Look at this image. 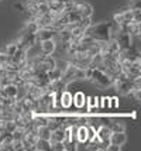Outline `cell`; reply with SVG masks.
<instances>
[{"label":"cell","mask_w":141,"mask_h":151,"mask_svg":"<svg viewBox=\"0 0 141 151\" xmlns=\"http://www.w3.org/2000/svg\"><path fill=\"white\" fill-rule=\"evenodd\" d=\"M34 150H40V151H45V150H51V143L49 140H44V138H38V141L34 145Z\"/></svg>","instance_id":"cell-12"},{"label":"cell","mask_w":141,"mask_h":151,"mask_svg":"<svg viewBox=\"0 0 141 151\" xmlns=\"http://www.w3.org/2000/svg\"><path fill=\"white\" fill-rule=\"evenodd\" d=\"M49 134H51V129L44 126V127H38V137L44 138V140H49Z\"/></svg>","instance_id":"cell-13"},{"label":"cell","mask_w":141,"mask_h":151,"mask_svg":"<svg viewBox=\"0 0 141 151\" xmlns=\"http://www.w3.org/2000/svg\"><path fill=\"white\" fill-rule=\"evenodd\" d=\"M78 24H79L82 28H85V30H86L87 27L92 24V17H81L79 21H78Z\"/></svg>","instance_id":"cell-16"},{"label":"cell","mask_w":141,"mask_h":151,"mask_svg":"<svg viewBox=\"0 0 141 151\" xmlns=\"http://www.w3.org/2000/svg\"><path fill=\"white\" fill-rule=\"evenodd\" d=\"M86 103V98H85V93L82 92H76L75 95H72V105L76 106L78 109H82Z\"/></svg>","instance_id":"cell-11"},{"label":"cell","mask_w":141,"mask_h":151,"mask_svg":"<svg viewBox=\"0 0 141 151\" xmlns=\"http://www.w3.org/2000/svg\"><path fill=\"white\" fill-rule=\"evenodd\" d=\"M72 10L76 12L81 17H92V14H93V6L86 1H74Z\"/></svg>","instance_id":"cell-5"},{"label":"cell","mask_w":141,"mask_h":151,"mask_svg":"<svg viewBox=\"0 0 141 151\" xmlns=\"http://www.w3.org/2000/svg\"><path fill=\"white\" fill-rule=\"evenodd\" d=\"M14 9H16V10H19V12H26V6H24L23 3H17V4H14Z\"/></svg>","instance_id":"cell-18"},{"label":"cell","mask_w":141,"mask_h":151,"mask_svg":"<svg viewBox=\"0 0 141 151\" xmlns=\"http://www.w3.org/2000/svg\"><path fill=\"white\" fill-rule=\"evenodd\" d=\"M85 34H87L90 38L99 42H106L113 35V21H100L96 24H90L86 28Z\"/></svg>","instance_id":"cell-1"},{"label":"cell","mask_w":141,"mask_h":151,"mask_svg":"<svg viewBox=\"0 0 141 151\" xmlns=\"http://www.w3.org/2000/svg\"><path fill=\"white\" fill-rule=\"evenodd\" d=\"M17 48H19V47H17V42H16V41H13V42H10V44H7V45H6V48L3 50V52H4V54H7L9 57H11V55H13V54L16 52V51H17Z\"/></svg>","instance_id":"cell-14"},{"label":"cell","mask_w":141,"mask_h":151,"mask_svg":"<svg viewBox=\"0 0 141 151\" xmlns=\"http://www.w3.org/2000/svg\"><path fill=\"white\" fill-rule=\"evenodd\" d=\"M112 38L117 42L120 51H123V50H126V48L133 45V37H131L128 33H126V31H120V30H119V31L113 33Z\"/></svg>","instance_id":"cell-4"},{"label":"cell","mask_w":141,"mask_h":151,"mask_svg":"<svg viewBox=\"0 0 141 151\" xmlns=\"http://www.w3.org/2000/svg\"><path fill=\"white\" fill-rule=\"evenodd\" d=\"M58 105L62 109H69L72 106V93L69 92L68 89L62 91V92L58 95Z\"/></svg>","instance_id":"cell-8"},{"label":"cell","mask_w":141,"mask_h":151,"mask_svg":"<svg viewBox=\"0 0 141 151\" xmlns=\"http://www.w3.org/2000/svg\"><path fill=\"white\" fill-rule=\"evenodd\" d=\"M51 150H54V151H65V145H64V141H58V143H51Z\"/></svg>","instance_id":"cell-17"},{"label":"cell","mask_w":141,"mask_h":151,"mask_svg":"<svg viewBox=\"0 0 141 151\" xmlns=\"http://www.w3.org/2000/svg\"><path fill=\"white\" fill-rule=\"evenodd\" d=\"M86 103H87V109H89V112H90V110H93V107H97V106H99V99L94 98V96H90V98H87Z\"/></svg>","instance_id":"cell-15"},{"label":"cell","mask_w":141,"mask_h":151,"mask_svg":"<svg viewBox=\"0 0 141 151\" xmlns=\"http://www.w3.org/2000/svg\"><path fill=\"white\" fill-rule=\"evenodd\" d=\"M112 134V130L109 129L106 124H100L97 129H96V136L100 141H109V137Z\"/></svg>","instance_id":"cell-9"},{"label":"cell","mask_w":141,"mask_h":151,"mask_svg":"<svg viewBox=\"0 0 141 151\" xmlns=\"http://www.w3.org/2000/svg\"><path fill=\"white\" fill-rule=\"evenodd\" d=\"M40 45V54L42 55H52L57 50L58 44L55 42L54 38H49V40H42L40 42H37Z\"/></svg>","instance_id":"cell-6"},{"label":"cell","mask_w":141,"mask_h":151,"mask_svg":"<svg viewBox=\"0 0 141 151\" xmlns=\"http://www.w3.org/2000/svg\"><path fill=\"white\" fill-rule=\"evenodd\" d=\"M85 78L87 81H92L94 83L100 86H113V76L107 73L104 69H102L99 66H87L85 68Z\"/></svg>","instance_id":"cell-2"},{"label":"cell","mask_w":141,"mask_h":151,"mask_svg":"<svg viewBox=\"0 0 141 151\" xmlns=\"http://www.w3.org/2000/svg\"><path fill=\"white\" fill-rule=\"evenodd\" d=\"M85 79H86L85 78V69L74 65L72 62L68 61L67 66H65L64 71H62V81L69 86L72 82H75V81H85Z\"/></svg>","instance_id":"cell-3"},{"label":"cell","mask_w":141,"mask_h":151,"mask_svg":"<svg viewBox=\"0 0 141 151\" xmlns=\"http://www.w3.org/2000/svg\"><path fill=\"white\" fill-rule=\"evenodd\" d=\"M59 1H62V3H69V1H72V0H59Z\"/></svg>","instance_id":"cell-19"},{"label":"cell","mask_w":141,"mask_h":151,"mask_svg":"<svg viewBox=\"0 0 141 151\" xmlns=\"http://www.w3.org/2000/svg\"><path fill=\"white\" fill-rule=\"evenodd\" d=\"M65 140V132H64V127H58L51 130L49 134V143H58V141H64Z\"/></svg>","instance_id":"cell-10"},{"label":"cell","mask_w":141,"mask_h":151,"mask_svg":"<svg viewBox=\"0 0 141 151\" xmlns=\"http://www.w3.org/2000/svg\"><path fill=\"white\" fill-rule=\"evenodd\" d=\"M127 141V136L126 132H112L110 137H109V143L112 145H117V147H123Z\"/></svg>","instance_id":"cell-7"}]
</instances>
